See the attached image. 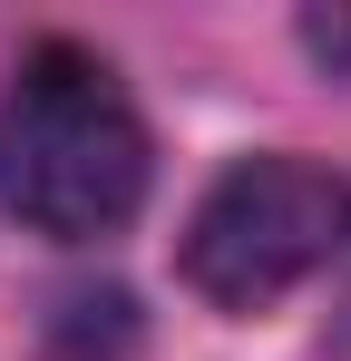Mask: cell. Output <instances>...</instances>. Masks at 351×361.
I'll use <instances>...</instances> for the list:
<instances>
[{"label": "cell", "instance_id": "1", "mask_svg": "<svg viewBox=\"0 0 351 361\" xmlns=\"http://www.w3.org/2000/svg\"><path fill=\"white\" fill-rule=\"evenodd\" d=\"M156 176V147L137 98L117 88L98 49L39 39L0 88V215L49 244H98L117 235Z\"/></svg>", "mask_w": 351, "mask_h": 361}, {"label": "cell", "instance_id": "2", "mask_svg": "<svg viewBox=\"0 0 351 361\" xmlns=\"http://www.w3.org/2000/svg\"><path fill=\"white\" fill-rule=\"evenodd\" d=\"M351 254V185L302 157H244L185 215V283L225 312H264Z\"/></svg>", "mask_w": 351, "mask_h": 361}, {"label": "cell", "instance_id": "3", "mask_svg": "<svg viewBox=\"0 0 351 361\" xmlns=\"http://www.w3.org/2000/svg\"><path fill=\"white\" fill-rule=\"evenodd\" d=\"M302 49L351 78V10H312V20H302Z\"/></svg>", "mask_w": 351, "mask_h": 361}]
</instances>
